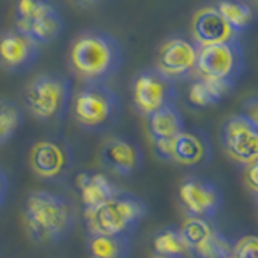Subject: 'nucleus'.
Returning a JSON list of instances; mask_svg holds the SVG:
<instances>
[{"label":"nucleus","instance_id":"5","mask_svg":"<svg viewBox=\"0 0 258 258\" xmlns=\"http://www.w3.org/2000/svg\"><path fill=\"white\" fill-rule=\"evenodd\" d=\"M71 113L81 129L102 134L116 126L121 102L107 83H84L73 94Z\"/></svg>","mask_w":258,"mask_h":258},{"label":"nucleus","instance_id":"2","mask_svg":"<svg viewBox=\"0 0 258 258\" xmlns=\"http://www.w3.org/2000/svg\"><path fill=\"white\" fill-rule=\"evenodd\" d=\"M68 58L71 71L83 83H107L123 63V50L108 32L89 29L73 39Z\"/></svg>","mask_w":258,"mask_h":258},{"label":"nucleus","instance_id":"22","mask_svg":"<svg viewBox=\"0 0 258 258\" xmlns=\"http://www.w3.org/2000/svg\"><path fill=\"white\" fill-rule=\"evenodd\" d=\"M24 121L21 107L10 99H0V147L10 142Z\"/></svg>","mask_w":258,"mask_h":258},{"label":"nucleus","instance_id":"28","mask_svg":"<svg viewBox=\"0 0 258 258\" xmlns=\"http://www.w3.org/2000/svg\"><path fill=\"white\" fill-rule=\"evenodd\" d=\"M152 142H153V150H155V155L160 160L173 161L174 139H168V141H152Z\"/></svg>","mask_w":258,"mask_h":258},{"label":"nucleus","instance_id":"6","mask_svg":"<svg viewBox=\"0 0 258 258\" xmlns=\"http://www.w3.org/2000/svg\"><path fill=\"white\" fill-rule=\"evenodd\" d=\"M15 28L37 45H48L61 36L64 21L52 0H18L15 8Z\"/></svg>","mask_w":258,"mask_h":258},{"label":"nucleus","instance_id":"4","mask_svg":"<svg viewBox=\"0 0 258 258\" xmlns=\"http://www.w3.org/2000/svg\"><path fill=\"white\" fill-rule=\"evenodd\" d=\"M23 102L40 123L58 124L71 110L73 84L61 73H40L24 87Z\"/></svg>","mask_w":258,"mask_h":258},{"label":"nucleus","instance_id":"7","mask_svg":"<svg viewBox=\"0 0 258 258\" xmlns=\"http://www.w3.org/2000/svg\"><path fill=\"white\" fill-rule=\"evenodd\" d=\"M29 166L40 179L60 182L67 179L75 166V152L64 137L48 136L32 145Z\"/></svg>","mask_w":258,"mask_h":258},{"label":"nucleus","instance_id":"8","mask_svg":"<svg viewBox=\"0 0 258 258\" xmlns=\"http://www.w3.org/2000/svg\"><path fill=\"white\" fill-rule=\"evenodd\" d=\"M245 67L244 47L234 37L221 44L199 47L197 67L200 78L229 81L236 84Z\"/></svg>","mask_w":258,"mask_h":258},{"label":"nucleus","instance_id":"26","mask_svg":"<svg viewBox=\"0 0 258 258\" xmlns=\"http://www.w3.org/2000/svg\"><path fill=\"white\" fill-rule=\"evenodd\" d=\"M234 258H258V236L248 234V236L240 237L232 250Z\"/></svg>","mask_w":258,"mask_h":258},{"label":"nucleus","instance_id":"33","mask_svg":"<svg viewBox=\"0 0 258 258\" xmlns=\"http://www.w3.org/2000/svg\"><path fill=\"white\" fill-rule=\"evenodd\" d=\"M228 258H234V256H232V255H231V256H228Z\"/></svg>","mask_w":258,"mask_h":258},{"label":"nucleus","instance_id":"3","mask_svg":"<svg viewBox=\"0 0 258 258\" xmlns=\"http://www.w3.org/2000/svg\"><path fill=\"white\" fill-rule=\"evenodd\" d=\"M147 207L137 196L119 190L103 204L84 208V226L87 234L129 237L144 220Z\"/></svg>","mask_w":258,"mask_h":258},{"label":"nucleus","instance_id":"11","mask_svg":"<svg viewBox=\"0 0 258 258\" xmlns=\"http://www.w3.org/2000/svg\"><path fill=\"white\" fill-rule=\"evenodd\" d=\"M40 45L18 29H10L0 36V64L13 75L29 71L39 60Z\"/></svg>","mask_w":258,"mask_h":258},{"label":"nucleus","instance_id":"21","mask_svg":"<svg viewBox=\"0 0 258 258\" xmlns=\"http://www.w3.org/2000/svg\"><path fill=\"white\" fill-rule=\"evenodd\" d=\"M87 252L91 258H129L131 244L124 236L91 234L87 237Z\"/></svg>","mask_w":258,"mask_h":258},{"label":"nucleus","instance_id":"30","mask_svg":"<svg viewBox=\"0 0 258 258\" xmlns=\"http://www.w3.org/2000/svg\"><path fill=\"white\" fill-rule=\"evenodd\" d=\"M8 187H10V182H8V176H7V173L4 171V169L0 168V208L4 207L5 200H7Z\"/></svg>","mask_w":258,"mask_h":258},{"label":"nucleus","instance_id":"32","mask_svg":"<svg viewBox=\"0 0 258 258\" xmlns=\"http://www.w3.org/2000/svg\"><path fill=\"white\" fill-rule=\"evenodd\" d=\"M153 258H174V256H165V255H155Z\"/></svg>","mask_w":258,"mask_h":258},{"label":"nucleus","instance_id":"16","mask_svg":"<svg viewBox=\"0 0 258 258\" xmlns=\"http://www.w3.org/2000/svg\"><path fill=\"white\" fill-rule=\"evenodd\" d=\"M212 145L204 131H184L174 137L173 161L184 166H202L210 161Z\"/></svg>","mask_w":258,"mask_h":258},{"label":"nucleus","instance_id":"10","mask_svg":"<svg viewBox=\"0 0 258 258\" xmlns=\"http://www.w3.org/2000/svg\"><path fill=\"white\" fill-rule=\"evenodd\" d=\"M221 144L228 155L242 165H252L258 161V129L248 121L234 115L226 119L221 129Z\"/></svg>","mask_w":258,"mask_h":258},{"label":"nucleus","instance_id":"29","mask_svg":"<svg viewBox=\"0 0 258 258\" xmlns=\"http://www.w3.org/2000/svg\"><path fill=\"white\" fill-rule=\"evenodd\" d=\"M245 182L250 189L258 194V161L248 165L245 169Z\"/></svg>","mask_w":258,"mask_h":258},{"label":"nucleus","instance_id":"9","mask_svg":"<svg viewBox=\"0 0 258 258\" xmlns=\"http://www.w3.org/2000/svg\"><path fill=\"white\" fill-rule=\"evenodd\" d=\"M176 94V83L158 68L142 70L133 81L134 108L145 118L166 105L174 103Z\"/></svg>","mask_w":258,"mask_h":258},{"label":"nucleus","instance_id":"31","mask_svg":"<svg viewBox=\"0 0 258 258\" xmlns=\"http://www.w3.org/2000/svg\"><path fill=\"white\" fill-rule=\"evenodd\" d=\"M79 2H83V4H94V2H97V0H79Z\"/></svg>","mask_w":258,"mask_h":258},{"label":"nucleus","instance_id":"17","mask_svg":"<svg viewBox=\"0 0 258 258\" xmlns=\"http://www.w3.org/2000/svg\"><path fill=\"white\" fill-rule=\"evenodd\" d=\"M76 185L84 208H94L103 204L121 190L108 176L95 171H83L76 177Z\"/></svg>","mask_w":258,"mask_h":258},{"label":"nucleus","instance_id":"13","mask_svg":"<svg viewBox=\"0 0 258 258\" xmlns=\"http://www.w3.org/2000/svg\"><path fill=\"white\" fill-rule=\"evenodd\" d=\"M199 47L182 37L168 39L158 50L157 68L173 81L184 79L197 67Z\"/></svg>","mask_w":258,"mask_h":258},{"label":"nucleus","instance_id":"19","mask_svg":"<svg viewBox=\"0 0 258 258\" xmlns=\"http://www.w3.org/2000/svg\"><path fill=\"white\" fill-rule=\"evenodd\" d=\"M232 87L234 83H229V81L199 78L189 87V102L194 107H212V105L220 103L224 97H228Z\"/></svg>","mask_w":258,"mask_h":258},{"label":"nucleus","instance_id":"27","mask_svg":"<svg viewBox=\"0 0 258 258\" xmlns=\"http://www.w3.org/2000/svg\"><path fill=\"white\" fill-rule=\"evenodd\" d=\"M240 116H244L250 124L258 129V97H250L240 108Z\"/></svg>","mask_w":258,"mask_h":258},{"label":"nucleus","instance_id":"15","mask_svg":"<svg viewBox=\"0 0 258 258\" xmlns=\"http://www.w3.org/2000/svg\"><path fill=\"white\" fill-rule=\"evenodd\" d=\"M192 32L199 47L221 44L237 37L215 7L202 8L192 21Z\"/></svg>","mask_w":258,"mask_h":258},{"label":"nucleus","instance_id":"1","mask_svg":"<svg viewBox=\"0 0 258 258\" xmlns=\"http://www.w3.org/2000/svg\"><path fill=\"white\" fill-rule=\"evenodd\" d=\"M24 226L36 244H60L71 236L78 212L73 202L50 190L31 192L23 210Z\"/></svg>","mask_w":258,"mask_h":258},{"label":"nucleus","instance_id":"20","mask_svg":"<svg viewBox=\"0 0 258 258\" xmlns=\"http://www.w3.org/2000/svg\"><path fill=\"white\" fill-rule=\"evenodd\" d=\"M215 8L236 36L250 29L255 23V10L244 0H218Z\"/></svg>","mask_w":258,"mask_h":258},{"label":"nucleus","instance_id":"24","mask_svg":"<svg viewBox=\"0 0 258 258\" xmlns=\"http://www.w3.org/2000/svg\"><path fill=\"white\" fill-rule=\"evenodd\" d=\"M215 231V228L207 218L204 216H189L187 220L182 223V226L179 228V232L181 236L185 242V245L189 247V252L192 248L199 247L202 242L207 240L210 236H212V232Z\"/></svg>","mask_w":258,"mask_h":258},{"label":"nucleus","instance_id":"23","mask_svg":"<svg viewBox=\"0 0 258 258\" xmlns=\"http://www.w3.org/2000/svg\"><path fill=\"white\" fill-rule=\"evenodd\" d=\"M153 250H155V255L174 258H184L189 253V247L185 245L179 229L174 228H165L157 234L153 239Z\"/></svg>","mask_w":258,"mask_h":258},{"label":"nucleus","instance_id":"25","mask_svg":"<svg viewBox=\"0 0 258 258\" xmlns=\"http://www.w3.org/2000/svg\"><path fill=\"white\" fill-rule=\"evenodd\" d=\"M234 245L229 239L223 236L220 231H213L212 236L204 240L199 247L190 250V255L194 258H228L232 255Z\"/></svg>","mask_w":258,"mask_h":258},{"label":"nucleus","instance_id":"18","mask_svg":"<svg viewBox=\"0 0 258 258\" xmlns=\"http://www.w3.org/2000/svg\"><path fill=\"white\" fill-rule=\"evenodd\" d=\"M147 127L152 141H168L184 131V119L179 108L169 103L147 116Z\"/></svg>","mask_w":258,"mask_h":258},{"label":"nucleus","instance_id":"14","mask_svg":"<svg viewBox=\"0 0 258 258\" xmlns=\"http://www.w3.org/2000/svg\"><path fill=\"white\" fill-rule=\"evenodd\" d=\"M179 199L192 216H213L223 204V196L213 182L204 179H185L179 187Z\"/></svg>","mask_w":258,"mask_h":258},{"label":"nucleus","instance_id":"12","mask_svg":"<svg viewBox=\"0 0 258 258\" xmlns=\"http://www.w3.org/2000/svg\"><path fill=\"white\" fill-rule=\"evenodd\" d=\"M99 160L103 168L119 176H131L142 166L144 155L141 147L127 137L115 136L100 147Z\"/></svg>","mask_w":258,"mask_h":258}]
</instances>
